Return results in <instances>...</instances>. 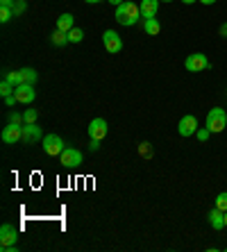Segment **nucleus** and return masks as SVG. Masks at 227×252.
<instances>
[{"instance_id":"f257e3e1","label":"nucleus","mask_w":227,"mask_h":252,"mask_svg":"<svg viewBox=\"0 0 227 252\" xmlns=\"http://www.w3.org/2000/svg\"><path fill=\"white\" fill-rule=\"evenodd\" d=\"M141 18V9L136 2H130V0H125V2H121V5L116 7V23L121 25H136Z\"/></svg>"},{"instance_id":"f03ea898","label":"nucleus","mask_w":227,"mask_h":252,"mask_svg":"<svg viewBox=\"0 0 227 252\" xmlns=\"http://www.w3.org/2000/svg\"><path fill=\"white\" fill-rule=\"evenodd\" d=\"M204 127H209L211 134L223 132V129L227 127V112L225 109H221V107L209 109V114H207V125H204Z\"/></svg>"},{"instance_id":"7ed1b4c3","label":"nucleus","mask_w":227,"mask_h":252,"mask_svg":"<svg viewBox=\"0 0 227 252\" xmlns=\"http://www.w3.org/2000/svg\"><path fill=\"white\" fill-rule=\"evenodd\" d=\"M66 150V143L59 134H48L43 136V153L50 155V157H59V155Z\"/></svg>"},{"instance_id":"20e7f679","label":"nucleus","mask_w":227,"mask_h":252,"mask_svg":"<svg viewBox=\"0 0 227 252\" xmlns=\"http://www.w3.org/2000/svg\"><path fill=\"white\" fill-rule=\"evenodd\" d=\"M7 80L14 84V87H18V84H34L36 82V70L34 68H21V70H12V73H7Z\"/></svg>"},{"instance_id":"39448f33","label":"nucleus","mask_w":227,"mask_h":252,"mask_svg":"<svg viewBox=\"0 0 227 252\" xmlns=\"http://www.w3.org/2000/svg\"><path fill=\"white\" fill-rule=\"evenodd\" d=\"M184 66H187V70H191V73H200V70L211 68V62L207 59V55L193 53V55H189V57L184 59Z\"/></svg>"},{"instance_id":"423d86ee","label":"nucleus","mask_w":227,"mask_h":252,"mask_svg":"<svg viewBox=\"0 0 227 252\" xmlns=\"http://www.w3.org/2000/svg\"><path fill=\"white\" fill-rule=\"evenodd\" d=\"M102 43H105V50L111 55H116L123 50V39L118 34L116 30H105V34H102Z\"/></svg>"},{"instance_id":"0eeeda50","label":"nucleus","mask_w":227,"mask_h":252,"mask_svg":"<svg viewBox=\"0 0 227 252\" xmlns=\"http://www.w3.org/2000/svg\"><path fill=\"white\" fill-rule=\"evenodd\" d=\"M87 132H89V136H91L94 141H102L107 136V132H109V125H107L105 118H94V121L89 123Z\"/></svg>"},{"instance_id":"6e6552de","label":"nucleus","mask_w":227,"mask_h":252,"mask_svg":"<svg viewBox=\"0 0 227 252\" xmlns=\"http://www.w3.org/2000/svg\"><path fill=\"white\" fill-rule=\"evenodd\" d=\"M198 118L193 116V114H187V116L180 118V123H177V132H180V136H193L195 132H198Z\"/></svg>"},{"instance_id":"1a4fd4ad","label":"nucleus","mask_w":227,"mask_h":252,"mask_svg":"<svg viewBox=\"0 0 227 252\" xmlns=\"http://www.w3.org/2000/svg\"><path fill=\"white\" fill-rule=\"evenodd\" d=\"M14 95H16V100L21 102V105H32V102H34V98H36L34 84H30V82L18 84L16 91H14Z\"/></svg>"},{"instance_id":"9d476101","label":"nucleus","mask_w":227,"mask_h":252,"mask_svg":"<svg viewBox=\"0 0 227 252\" xmlns=\"http://www.w3.org/2000/svg\"><path fill=\"white\" fill-rule=\"evenodd\" d=\"M59 164L64 168H77L82 164V153L75 150V148H66L64 153L59 155Z\"/></svg>"},{"instance_id":"9b49d317","label":"nucleus","mask_w":227,"mask_h":252,"mask_svg":"<svg viewBox=\"0 0 227 252\" xmlns=\"http://www.w3.org/2000/svg\"><path fill=\"white\" fill-rule=\"evenodd\" d=\"M2 141L14 146L18 141H23V125H16V123H7V127L2 129Z\"/></svg>"},{"instance_id":"f8f14e48","label":"nucleus","mask_w":227,"mask_h":252,"mask_svg":"<svg viewBox=\"0 0 227 252\" xmlns=\"http://www.w3.org/2000/svg\"><path fill=\"white\" fill-rule=\"evenodd\" d=\"M18 241V229L12 223H5L0 227V246H16Z\"/></svg>"},{"instance_id":"ddd939ff","label":"nucleus","mask_w":227,"mask_h":252,"mask_svg":"<svg viewBox=\"0 0 227 252\" xmlns=\"http://www.w3.org/2000/svg\"><path fill=\"white\" fill-rule=\"evenodd\" d=\"M39 139H43L39 125L36 123H23V143H36Z\"/></svg>"},{"instance_id":"4468645a","label":"nucleus","mask_w":227,"mask_h":252,"mask_svg":"<svg viewBox=\"0 0 227 252\" xmlns=\"http://www.w3.org/2000/svg\"><path fill=\"white\" fill-rule=\"evenodd\" d=\"M159 2L162 0H141V16L143 18H157V12H159Z\"/></svg>"},{"instance_id":"2eb2a0df","label":"nucleus","mask_w":227,"mask_h":252,"mask_svg":"<svg viewBox=\"0 0 227 252\" xmlns=\"http://www.w3.org/2000/svg\"><path fill=\"white\" fill-rule=\"evenodd\" d=\"M209 225L214 229H225V211L214 207V209L209 211Z\"/></svg>"},{"instance_id":"dca6fc26","label":"nucleus","mask_w":227,"mask_h":252,"mask_svg":"<svg viewBox=\"0 0 227 252\" xmlns=\"http://www.w3.org/2000/svg\"><path fill=\"white\" fill-rule=\"evenodd\" d=\"M73 28H75V16H73V14H62V16L57 18V30L70 32Z\"/></svg>"},{"instance_id":"f3484780","label":"nucleus","mask_w":227,"mask_h":252,"mask_svg":"<svg viewBox=\"0 0 227 252\" xmlns=\"http://www.w3.org/2000/svg\"><path fill=\"white\" fill-rule=\"evenodd\" d=\"M143 32H146L148 36H157L159 32H162V25H159L157 18H146V21H143Z\"/></svg>"},{"instance_id":"a211bd4d","label":"nucleus","mask_w":227,"mask_h":252,"mask_svg":"<svg viewBox=\"0 0 227 252\" xmlns=\"http://www.w3.org/2000/svg\"><path fill=\"white\" fill-rule=\"evenodd\" d=\"M50 43H53V46H57V48L66 46V43H68V32H62V30H55L53 34H50Z\"/></svg>"},{"instance_id":"6ab92c4d","label":"nucleus","mask_w":227,"mask_h":252,"mask_svg":"<svg viewBox=\"0 0 227 252\" xmlns=\"http://www.w3.org/2000/svg\"><path fill=\"white\" fill-rule=\"evenodd\" d=\"M14 91H16V87H14L7 77H2V82H0V95L7 98V95H14Z\"/></svg>"},{"instance_id":"aec40b11","label":"nucleus","mask_w":227,"mask_h":252,"mask_svg":"<svg viewBox=\"0 0 227 252\" xmlns=\"http://www.w3.org/2000/svg\"><path fill=\"white\" fill-rule=\"evenodd\" d=\"M82 39H84V32L80 28H73L68 32V43H82Z\"/></svg>"},{"instance_id":"412c9836","label":"nucleus","mask_w":227,"mask_h":252,"mask_svg":"<svg viewBox=\"0 0 227 252\" xmlns=\"http://www.w3.org/2000/svg\"><path fill=\"white\" fill-rule=\"evenodd\" d=\"M28 9V2L25 0H14V5H12V12H14V18L21 16V14Z\"/></svg>"},{"instance_id":"4be33fe9","label":"nucleus","mask_w":227,"mask_h":252,"mask_svg":"<svg viewBox=\"0 0 227 252\" xmlns=\"http://www.w3.org/2000/svg\"><path fill=\"white\" fill-rule=\"evenodd\" d=\"M14 18L12 7H0V23H9Z\"/></svg>"},{"instance_id":"5701e85b","label":"nucleus","mask_w":227,"mask_h":252,"mask_svg":"<svg viewBox=\"0 0 227 252\" xmlns=\"http://www.w3.org/2000/svg\"><path fill=\"white\" fill-rule=\"evenodd\" d=\"M139 155H141V157H146V159H150V157H152V146L148 143V141L139 143Z\"/></svg>"},{"instance_id":"b1692460","label":"nucleus","mask_w":227,"mask_h":252,"mask_svg":"<svg viewBox=\"0 0 227 252\" xmlns=\"http://www.w3.org/2000/svg\"><path fill=\"white\" fill-rule=\"evenodd\" d=\"M36 118H39L36 109H25V112H23V121H25V123H36Z\"/></svg>"},{"instance_id":"393cba45","label":"nucleus","mask_w":227,"mask_h":252,"mask_svg":"<svg viewBox=\"0 0 227 252\" xmlns=\"http://www.w3.org/2000/svg\"><path fill=\"white\" fill-rule=\"evenodd\" d=\"M7 121L9 123H16V125H23V114H18V112H9V116H7Z\"/></svg>"},{"instance_id":"a878e982","label":"nucleus","mask_w":227,"mask_h":252,"mask_svg":"<svg viewBox=\"0 0 227 252\" xmlns=\"http://www.w3.org/2000/svg\"><path fill=\"white\" fill-rule=\"evenodd\" d=\"M216 207L221 211H227V193H218V198H216Z\"/></svg>"},{"instance_id":"bb28decb","label":"nucleus","mask_w":227,"mask_h":252,"mask_svg":"<svg viewBox=\"0 0 227 252\" xmlns=\"http://www.w3.org/2000/svg\"><path fill=\"white\" fill-rule=\"evenodd\" d=\"M209 134H211V132H209V127H200L198 132H195V136H198V141H202V143H204V141H207V139H209Z\"/></svg>"},{"instance_id":"cd10ccee","label":"nucleus","mask_w":227,"mask_h":252,"mask_svg":"<svg viewBox=\"0 0 227 252\" xmlns=\"http://www.w3.org/2000/svg\"><path fill=\"white\" fill-rule=\"evenodd\" d=\"M16 102H18L16 95H7V98H5V105H7V107H14Z\"/></svg>"},{"instance_id":"c85d7f7f","label":"nucleus","mask_w":227,"mask_h":252,"mask_svg":"<svg viewBox=\"0 0 227 252\" xmlns=\"http://www.w3.org/2000/svg\"><path fill=\"white\" fill-rule=\"evenodd\" d=\"M89 148H91V150H94V153H96V150H98V148H100V141H94V139H91V143H89Z\"/></svg>"},{"instance_id":"c756f323","label":"nucleus","mask_w":227,"mask_h":252,"mask_svg":"<svg viewBox=\"0 0 227 252\" xmlns=\"http://www.w3.org/2000/svg\"><path fill=\"white\" fill-rule=\"evenodd\" d=\"M14 0H0V7H12Z\"/></svg>"},{"instance_id":"7c9ffc66","label":"nucleus","mask_w":227,"mask_h":252,"mask_svg":"<svg viewBox=\"0 0 227 252\" xmlns=\"http://www.w3.org/2000/svg\"><path fill=\"white\" fill-rule=\"evenodd\" d=\"M107 2H111V5H116V7H118L121 2H125V0H107Z\"/></svg>"},{"instance_id":"2f4dec72","label":"nucleus","mask_w":227,"mask_h":252,"mask_svg":"<svg viewBox=\"0 0 227 252\" xmlns=\"http://www.w3.org/2000/svg\"><path fill=\"white\" fill-rule=\"evenodd\" d=\"M198 2H202V5H214L216 0H198Z\"/></svg>"},{"instance_id":"473e14b6","label":"nucleus","mask_w":227,"mask_h":252,"mask_svg":"<svg viewBox=\"0 0 227 252\" xmlns=\"http://www.w3.org/2000/svg\"><path fill=\"white\" fill-rule=\"evenodd\" d=\"M221 34H223V36H227V23L221 28Z\"/></svg>"},{"instance_id":"72a5a7b5","label":"nucleus","mask_w":227,"mask_h":252,"mask_svg":"<svg viewBox=\"0 0 227 252\" xmlns=\"http://www.w3.org/2000/svg\"><path fill=\"white\" fill-rule=\"evenodd\" d=\"M89 5H98V2H102V0H87Z\"/></svg>"},{"instance_id":"f704fd0d","label":"nucleus","mask_w":227,"mask_h":252,"mask_svg":"<svg viewBox=\"0 0 227 252\" xmlns=\"http://www.w3.org/2000/svg\"><path fill=\"white\" fill-rule=\"evenodd\" d=\"M182 2H184V5H193V2H195V0H182Z\"/></svg>"},{"instance_id":"c9c22d12","label":"nucleus","mask_w":227,"mask_h":252,"mask_svg":"<svg viewBox=\"0 0 227 252\" xmlns=\"http://www.w3.org/2000/svg\"><path fill=\"white\" fill-rule=\"evenodd\" d=\"M225 227H227V211H225Z\"/></svg>"},{"instance_id":"e433bc0d","label":"nucleus","mask_w":227,"mask_h":252,"mask_svg":"<svg viewBox=\"0 0 227 252\" xmlns=\"http://www.w3.org/2000/svg\"><path fill=\"white\" fill-rule=\"evenodd\" d=\"M162 2H173V0H162Z\"/></svg>"}]
</instances>
